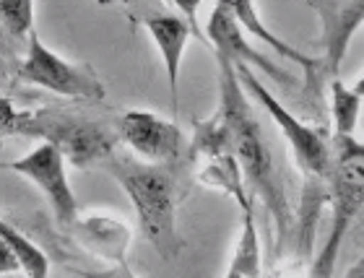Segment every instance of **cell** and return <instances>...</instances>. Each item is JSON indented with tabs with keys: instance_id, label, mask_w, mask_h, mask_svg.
I'll use <instances>...</instances> for the list:
<instances>
[{
	"instance_id": "20",
	"label": "cell",
	"mask_w": 364,
	"mask_h": 278,
	"mask_svg": "<svg viewBox=\"0 0 364 278\" xmlns=\"http://www.w3.org/2000/svg\"><path fill=\"white\" fill-rule=\"evenodd\" d=\"M21 271V263H18V257L11 247H8L6 242H0V273H16Z\"/></svg>"
},
{
	"instance_id": "16",
	"label": "cell",
	"mask_w": 364,
	"mask_h": 278,
	"mask_svg": "<svg viewBox=\"0 0 364 278\" xmlns=\"http://www.w3.org/2000/svg\"><path fill=\"white\" fill-rule=\"evenodd\" d=\"M229 268L242 273V278H260V240L252 213H242V232H240Z\"/></svg>"
},
{
	"instance_id": "7",
	"label": "cell",
	"mask_w": 364,
	"mask_h": 278,
	"mask_svg": "<svg viewBox=\"0 0 364 278\" xmlns=\"http://www.w3.org/2000/svg\"><path fill=\"white\" fill-rule=\"evenodd\" d=\"M114 133L130 146L136 159L149 164L172 166L188 154L185 133L175 120L144 109H130L114 120Z\"/></svg>"
},
{
	"instance_id": "2",
	"label": "cell",
	"mask_w": 364,
	"mask_h": 278,
	"mask_svg": "<svg viewBox=\"0 0 364 278\" xmlns=\"http://www.w3.org/2000/svg\"><path fill=\"white\" fill-rule=\"evenodd\" d=\"M102 166L128 193L141 232L156 255L167 263L177 260L185 242L177 232V177L172 166L149 164L117 151L109 154Z\"/></svg>"
},
{
	"instance_id": "13",
	"label": "cell",
	"mask_w": 364,
	"mask_h": 278,
	"mask_svg": "<svg viewBox=\"0 0 364 278\" xmlns=\"http://www.w3.org/2000/svg\"><path fill=\"white\" fill-rule=\"evenodd\" d=\"M78 237L86 242V247L94 250L97 255L112 260V263H125V247L130 242V229L128 224H120L114 218H89V221H78L73 226Z\"/></svg>"
},
{
	"instance_id": "17",
	"label": "cell",
	"mask_w": 364,
	"mask_h": 278,
	"mask_svg": "<svg viewBox=\"0 0 364 278\" xmlns=\"http://www.w3.org/2000/svg\"><path fill=\"white\" fill-rule=\"evenodd\" d=\"M0 23L3 29L14 39H23L31 34V23H34V3L29 0H11V3H0Z\"/></svg>"
},
{
	"instance_id": "5",
	"label": "cell",
	"mask_w": 364,
	"mask_h": 278,
	"mask_svg": "<svg viewBox=\"0 0 364 278\" xmlns=\"http://www.w3.org/2000/svg\"><path fill=\"white\" fill-rule=\"evenodd\" d=\"M18 81L34 83L42 89L60 94L68 99H84V102H102L105 86L99 83L97 73L89 65H76L53 53L42 39L31 31L29 47L23 55V63L16 70Z\"/></svg>"
},
{
	"instance_id": "6",
	"label": "cell",
	"mask_w": 364,
	"mask_h": 278,
	"mask_svg": "<svg viewBox=\"0 0 364 278\" xmlns=\"http://www.w3.org/2000/svg\"><path fill=\"white\" fill-rule=\"evenodd\" d=\"M188 156L198 164L200 180L208 188L224 190L227 196H232L240 203L242 213H252V203L247 201L242 172H240V166L232 156L227 125H224L219 112L203 122H196V136L188 146Z\"/></svg>"
},
{
	"instance_id": "3",
	"label": "cell",
	"mask_w": 364,
	"mask_h": 278,
	"mask_svg": "<svg viewBox=\"0 0 364 278\" xmlns=\"http://www.w3.org/2000/svg\"><path fill=\"white\" fill-rule=\"evenodd\" d=\"M328 205L333 208L328 240L312 260L307 278H333L338 252L364 208V143L357 141V136H333V169H331Z\"/></svg>"
},
{
	"instance_id": "8",
	"label": "cell",
	"mask_w": 364,
	"mask_h": 278,
	"mask_svg": "<svg viewBox=\"0 0 364 278\" xmlns=\"http://www.w3.org/2000/svg\"><path fill=\"white\" fill-rule=\"evenodd\" d=\"M8 169L31 180L45 193L58 224L68 226V229H73L78 224V201L73 196V190H70L68 172H65V156L55 149L53 143H39L37 149L29 151L26 156L11 161Z\"/></svg>"
},
{
	"instance_id": "1",
	"label": "cell",
	"mask_w": 364,
	"mask_h": 278,
	"mask_svg": "<svg viewBox=\"0 0 364 278\" xmlns=\"http://www.w3.org/2000/svg\"><path fill=\"white\" fill-rule=\"evenodd\" d=\"M216 63H219V109L216 112L221 114V120L227 125L229 149H232V156L242 172L245 185L263 201L268 218L273 221V232H276L273 255L279 257L294 234L287 188H284L279 169L273 164L268 138L260 128L255 112H252L250 97L245 94L235 65L219 55H216Z\"/></svg>"
},
{
	"instance_id": "9",
	"label": "cell",
	"mask_w": 364,
	"mask_h": 278,
	"mask_svg": "<svg viewBox=\"0 0 364 278\" xmlns=\"http://www.w3.org/2000/svg\"><path fill=\"white\" fill-rule=\"evenodd\" d=\"M141 26L151 34L154 45L159 50L161 60H164V70H167V83H169V102H172V114H177V102H180V70H182V58L188 50V42L196 31V21L188 18V14L180 6L172 8H146L138 6L130 11Z\"/></svg>"
},
{
	"instance_id": "15",
	"label": "cell",
	"mask_w": 364,
	"mask_h": 278,
	"mask_svg": "<svg viewBox=\"0 0 364 278\" xmlns=\"http://www.w3.org/2000/svg\"><path fill=\"white\" fill-rule=\"evenodd\" d=\"M359 112H362V99L357 91L346 86L341 78L331 81V117H333V136L351 138L357 133Z\"/></svg>"
},
{
	"instance_id": "12",
	"label": "cell",
	"mask_w": 364,
	"mask_h": 278,
	"mask_svg": "<svg viewBox=\"0 0 364 278\" xmlns=\"http://www.w3.org/2000/svg\"><path fill=\"white\" fill-rule=\"evenodd\" d=\"M229 8H232V14H235L237 23H240L250 37H258L260 42H266L271 50L279 53L281 60H291L302 68L304 97H307V102H310L312 107H318L320 105V91H323V83H326L320 58H310V55L299 53L296 47H291L289 42H284V39L276 37L273 31H268L266 23L258 18V6H252V3H229Z\"/></svg>"
},
{
	"instance_id": "21",
	"label": "cell",
	"mask_w": 364,
	"mask_h": 278,
	"mask_svg": "<svg viewBox=\"0 0 364 278\" xmlns=\"http://www.w3.org/2000/svg\"><path fill=\"white\" fill-rule=\"evenodd\" d=\"M341 278H364V257H362V260H359V263L351 265L349 271L343 273Z\"/></svg>"
},
{
	"instance_id": "10",
	"label": "cell",
	"mask_w": 364,
	"mask_h": 278,
	"mask_svg": "<svg viewBox=\"0 0 364 278\" xmlns=\"http://www.w3.org/2000/svg\"><path fill=\"white\" fill-rule=\"evenodd\" d=\"M205 45L211 47L213 55H219L224 60H229L232 65H245V68H258L271 78L273 83H281L287 86L291 83V73L284 70L281 65L271 63L266 55H260L258 50H252L250 42L245 39L242 26L237 23L235 14L229 3H216L211 8V16H208V42Z\"/></svg>"
},
{
	"instance_id": "19",
	"label": "cell",
	"mask_w": 364,
	"mask_h": 278,
	"mask_svg": "<svg viewBox=\"0 0 364 278\" xmlns=\"http://www.w3.org/2000/svg\"><path fill=\"white\" fill-rule=\"evenodd\" d=\"M81 278H138L130 271L128 263H114L112 268H97V271H76Z\"/></svg>"
},
{
	"instance_id": "22",
	"label": "cell",
	"mask_w": 364,
	"mask_h": 278,
	"mask_svg": "<svg viewBox=\"0 0 364 278\" xmlns=\"http://www.w3.org/2000/svg\"><path fill=\"white\" fill-rule=\"evenodd\" d=\"M354 91H357V97L364 102V75H362V78H359L357 83H354Z\"/></svg>"
},
{
	"instance_id": "24",
	"label": "cell",
	"mask_w": 364,
	"mask_h": 278,
	"mask_svg": "<svg viewBox=\"0 0 364 278\" xmlns=\"http://www.w3.org/2000/svg\"><path fill=\"white\" fill-rule=\"evenodd\" d=\"M357 224H359V226H362V229H364V208H362V213H359V221H357Z\"/></svg>"
},
{
	"instance_id": "11",
	"label": "cell",
	"mask_w": 364,
	"mask_h": 278,
	"mask_svg": "<svg viewBox=\"0 0 364 278\" xmlns=\"http://www.w3.org/2000/svg\"><path fill=\"white\" fill-rule=\"evenodd\" d=\"M320 18V45H323V75L326 83L338 78L341 63L349 53L351 37L364 23V3H338V0H312L307 3Z\"/></svg>"
},
{
	"instance_id": "14",
	"label": "cell",
	"mask_w": 364,
	"mask_h": 278,
	"mask_svg": "<svg viewBox=\"0 0 364 278\" xmlns=\"http://www.w3.org/2000/svg\"><path fill=\"white\" fill-rule=\"evenodd\" d=\"M0 242H6L8 247L14 250L18 263H21V273L26 278H50V260L34 242L21 232L0 218Z\"/></svg>"
},
{
	"instance_id": "18",
	"label": "cell",
	"mask_w": 364,
	"mask_h": 278,
	"mask_svg": "<svg viewBox=\"0 0 364 278\" xmlns=\"http://www.w3.org/2000/svg\"><path fill=\"white\" fill-rule=\"evenodd\" d=\"M23 120V109H16V105L8 97H0V138L16 136V130Z\"/></svg>"
},
{
	"instance_id": "23",
	"label": "cell",
	"mask_w": 364,
	"mask_h": 278,
	"mask_svg": "<svg viewBox=\"0 0 364 278\" xmlns=\"http://www.w3.org/2000/svg\"><path fill=\"white\" fill-rule=\"evenodd\" d=\"M224 278H242V273H237L235 268H229V271H227V276H224Z\"/></svg>"
},
{
	"instance_id": "4",
	"label": "cell",
	"mask_w": 364,
	"mask_h": 278,
	"mask_svg": "<svg viewBox=\"0 0 364 278\" xmlns=\"http://www.w3.org/2000/svg\"><path fill=\"white\" fill-rule=\"evenodd\" d=\"M16 136L42 138V143H53L73 166L102 164L109 154H114V146L120 141L114 125L84 120L55 109H39V112L23 109V120Z\"/></svg>"
}]
</instances>
